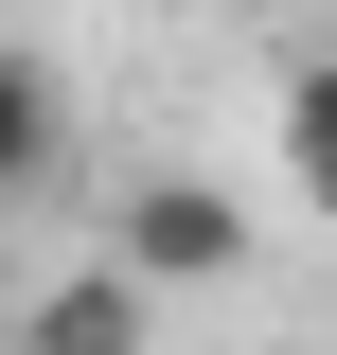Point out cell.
<instances>
[{
  "instance_id": "1",
  "label": "cell",
  "mask_w": 337,
  "mask_h": 355,
  "mask_svg": "<svg viewBox=\"0 0 337 355\" xmlns=\"http://www.w3.org/2000/svg\"><path fill=\"white\" fill-rule=\"evenodd\" d=\"M249 249H266V214L231 196V178H125L89 266H125L142 302H196V284H249Z\"/></svg>"
},
{
  "instance_id": "2",
  "label": "cell",
  "mask_w": 337,
  "mask_h": 355,
  "mask_svg": "<svg viewBox=\"0 0 337 355\" xmlns=\"http://www.w3.org/2000/svg\"><path fill=\"white\" fill-rule=\"evenodd\" d=\"M18 355H160V302H142L125 266H53L36 302H18Z\"/></svg>"
},
{
  "instance_id": "3",
  "label": "cell",
  "mask_w": 337,
  "mask_h": 355,
  "mask_svg": "<svg viewBox=\"0 0 337 355\" xmlns=\"http://www.w3.org/2000/svg\"><path fill=\"white\" fill-rule=\"evenodd\" d=\"M53 160H71V89L0 36V214H18V196H53Z\"/></svg>"
},
{
  "instance_id": "4",
  "label": "cell",
  "mask_w": 337,
  "mask_h": 355,
  "mask_svg": "<svg viewBox=\"0 0 337 355\" xmlns=\"http://www.w3.org/2000/svg\"><path fill=\"white\" fill-rule=\"evenodd\" d=\"M284 196H302V214H337V53H302V71H284Z\"/></svg>"
}]
</instances>
